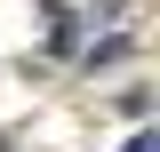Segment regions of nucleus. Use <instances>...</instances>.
<instances>
[{"label":"nucleus","mask_w":160,"mask_h":152,"mask_svg":"<svg viewBox=\"0 0 160 152\" xmlns=\"http://www.w3.org/2000/svg\"><path fill=\"white\" fill-rule=\"evenodd\" d=\"M120 152H160V136H128V144H120Z\"/></svg>","instance_id":"obj_1"}]
</instances>
